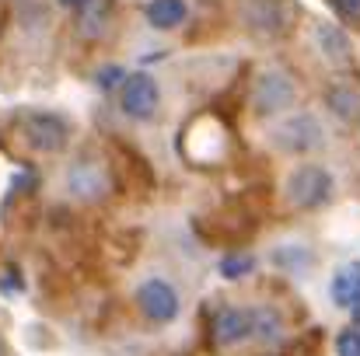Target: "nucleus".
Returning <instances> with one entry per match:
<instances>
[{
    "label": "nucleus",
    "instance_id": "nucleus-2",
    "mask_svg": "<svg viewBox=\"0 0 360 356\" xmlns=\"http://www.w3.org/2000/svg\"><path fill=\"white\" fill-rule=\"evenodd\" d=\"M297 98V88L294 81L283 74V70H266L255 88H252V109L259 116H276V112H287Z\"/></svg>",
    "mask_w": 360,
    "mask_h": 356
},
{
    "label": "nucleus",
    "instance_id": "nucleus-9",
    "mask_svg": "<svg viewBox=\"0 0 360 356\" xmlns=\"http://www.w3.org/2000/svg\"><path fill=\"white\" fill-rule=\"evenodd\" d=\"M245 336H252V311H238V308H224L214 315L210 322V339L217 346H235Z\"/></svg>",
    "mask_w": 360,
    "mask_h": 356
},
{
    "label": "nucleus",
    "instance_id": "nucleus-1",
    "mask_svg": "<svg viewBox=\"0 0 360 356\" xmlns=\"http://www.w3.org/2000/svg\"><path fill=\"white\" fill-rule=\"evenodd\" d=\"M333 196V175L319 164H304L290 175L287 182V199L297 206V210H315L322 206L326 199Z\"/></svg>",
    "mask_w": 360,
    "mask_h": 356
},
{
    "label": "nucleus",
    "instance_id": "nucleus-19",
    "mask_svg": "<svg viewBox=\"0 0 360 356\" xmlns=\"http://www.w3.org/2000/svg\"><path fill=\"white\" fill-rule=\"evenodd\" d=\"M336 11L347 21H360V0H336Z\"/></svg>",
    "mask_w": 360,
    "mask_h": 356
},
{
    "label": "nucleus",
    "instance_id": "nucleus-13",
    "mask_svg": "<svg viewBox=\"0 0 360 356\" xmlns=\"http://www.w3.org/2000/svg\"><path fill=\"white\" fill-rule=\"evenodd\" d=\"M319 46H322V53H326L333 63H347V60H350V42H347V35H343L340 28H333V25H319Z\"/></svg>",
    "mask_w": 360,
    "mask_h": 356
},
{
    "label": "nucleus",
    "instance_id": "nucleus-4",
    "mask_svg": "<svg viewBox=\"0 0 360 356\" xmlns=\"http://www.w3.org/2000/svg\"><path fill=\"white\" fill-rule=\"evenodd\" d=\"M25 140L39 154H56L67 147V122L53 112H32L25 119Z\"/></svg>",
    "mask_w": 360,
    "mask_h": 356
},
{
    "label": "nucleus",
    "instance_id": "nucleus-11",
    "mask_svg": "<svg viewBox=\"0 0 360 356\" xmlns=\"http://www.w3.org/2000/svg\"><path fill=\"white\" fill-rule=\"evenodd\" d=\"M333 301L340 308H360V265L350 262L336 272L333 279Z\"/></svg>",
    "mask_w": 360,
    "mask_h": 356
},
{
    "label": "nucleus",
    "instance_id": "nucleus-20",
    "mask_svg": "<svg viewBox=\"0 0 360 356\" xmlns=\"http://www.w3.org/2000/svg\"><path fill=\"white\" fill-rule=\"evenodd\" d=\"M60 4H63V7H84L88 0H60Z\"/></svg>",
    "mask_w": 360,
    "mask_h": 356
},
{
    "label": "nucleus",
    "instance_id": "nucleus-10",
    "mask_svg": "<svg viewBox=\"0 0 360 356\" xmlns=\"http://www.w3.org/2000/svg\"><path fill=\"white\" fill-rule=\"evenodd\" d=\"M186 14H189L186 0H150V4H147V21H150L154 28H161V32L179 28V25L186 21Z\"/></svg>",
    "mask_w": 360,
    "mask_h": 356
},
{
    "label": "nucleus",
    "instance_id": "nucleus-12",
    "mask_svg": "<svg viewBox=\"0 0 360 356\" xmlns=\"http://www.w3.org/2000/svg\"><path fill=\"white\" fill-rule=\"evenodd\" d=\"M326 102H329V109H333L340 119H357L360 116V91L354 84H333V88L326 91Z\"/></svg>",
    "mask_w": 360,
    "mask_h": 356
},
{
    "label": "nucleus",
    "instance_id": "nucleus-15",
    "mask_svg": "<svg viewBox=\"0 0 360 356\" xmlns=\"http://www.w3.org/2000/svg\"><path fill=\"white\" fill-rule=\"evenodd\" d=\"M245 272H252V255H224L221 258V276L224 279H238Z\"/></svg>",
    "mask_w": 360,
    "mask_h": 356
},
{
    "label": "nucleus",
    "instance_id": "nucleus-16",
    "mask_svg": "<svg viewBox=\"0 0 360 356\" xmlns=\"http://www.w3.org/2000/svg\"><path fill=\"white\" fill-rule=\"evenodd\" d=\"M105 11H109V4H95V7L84 14V25H81L84 35H98V21L105 18Z\"/></svg>",
    "mask_w": 360,
    "mask_h": 356
},
{
    "label": "nucleus",
    "instance_id": "nucleus-7",
    "mask_svg": "<svg viewBox=\"0 0 360 356\" xmlns=\"http://www.w3.org/2000/svg\"><path fill=\"white\" fill-rule=\"evenodd\" d=\"M136 304L140 311L150 318V322H172L179 315V294L172 283L165 279H147L140 290H136Z\"/></svg>",
    "mask_w": 360,
    "mask_h": 356
},
{
    "label": "nucleus",
    "instance_id": "nucleus-5",
    "mask_svg": "<svg viewBox=\"0 0 360 356\" xmlns=\"http://www.w3.org/2000/svg\"><path fill=\"white\" fill-rule=\"evenodd\" d=\"M245 18L262 35H283L294 21L290 0H245Z\"/></svg>",
    "mask_w": 360,
    "mask_h": 356
},
{
    "label": "nucleus",
    "instance_id": "nucleus-21",
    "mask_svg": "<svg viewBox=\"0 0 360 356\" xmlns=\"http://www.w3.org/2000/svg\"><path fill=\"white\" fill-rule=\"evenodd\" d=\"M357 332H360V325H357Z\"/></svg>",
    "mask_w": 360,
    "mask_h": 356
},
{
    "label": "nucleus",
    "instance_id": "nucleus-8",
    "mask_svg": "<svg viewBox=\"0 0 360 356\" xmlns=\"http://www.w3.org/2000/svg\"><path fill=\"white\" fill-rule=\"evenodd\" d=\"M67 189H70V196H77V199H98V196L109 192V175H105V168L95 164V161H77V164H70V171H67Z\"/></svg>",
    "mask_w": 360,
    "mask_h": 356
},
{
    "label": "nucleus",
    "instance_id": "nucleus-18",
    "mask_svg": "<svg viewBox=\"0 0 360 356\" xmlns=\"http://www.w3.org/2000/svg\"><path fill=\"white\" fill-rule=\"evenodd\" d=\"M120 81H122V70H120V67H105V70L98 74V88H105V91H109V88H116Z\"/></svg>",
    "mask_w": 360,
    "mask_h": 356
},
{
    "label": "nucleus",
    "instance_id": "nucleus-17",
    "mask_svg": "<svg viewBox=\"0 0 360 356\" xmlns=\"http://www.w3.org/2000/svg\"><path fill=\"white\" fill-rule=\"evenodd\" d=\"M336 350L340 356H360V332H343L336 339Z\"/></svg>",
    "mask_w": 360,
    "mask_h": 356
},
{
    "label": "nucleus",
    "instance_id": "nucleus-6",
    "mask_svg": "<svg viewBox=\"0 0 360 356\" xmlns=\"http://www.w3.org/2000/svg\"><path fill=\"white\" fill-rule=\"evenodd\" d=\"M273 143L280 150H287V154H308V150H315L322 143V126L311 116H294L276 126Z\"/></svg>",
    "mask_w": 360,
    "mask_h": 356
},
{
    "label": "nucleus",
    "instance_id": "nucleus-3",
    "mask_svg": "<svg viewBox=\"0 0 360 356\" xmlns=\"http://www.w3.org/2000/svg\"><path fill=\"white\" fill-rule=\"evenodd\" d=\"M158 102H161V91H158L150 74H133L122 81L120 105L129 119H150L158 112Z\"/></svg>",
    "mask_w": 360,
    "mask_h": 356
},
{
    "label": "nucleus",
    "instance_id": "nucleus-14",
    "mask_svg": "<svg viewBox=\"0 0 360 356\" xmlns=\"http://www.w3.org/2000/svg\"><path fill=\"white\" fill-rule=\"evenodd\" d=\"M252 336H255L259 343H276V336H280V318H276L269 308L252 311Z\"/></svg>",
    "mask_w": 360,
    "mask_h": 356
}]
</instances>
